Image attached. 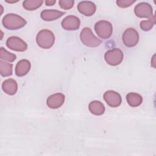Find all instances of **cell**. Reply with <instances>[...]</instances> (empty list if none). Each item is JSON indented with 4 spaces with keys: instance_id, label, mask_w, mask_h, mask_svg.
<instances>
[{
    "instance_id": "44dd1931",
    "label": "cell",
    "mask_w": 156,
    "mask_h": 156,
    "mask_svg": "<svg viewBox=\"0 0 156 156\" xmlns=\"http://www.w3.org/2000/svg\"><path fill=\"white\" fill-rule=\"evenodd\" d=\"M155 24V17L154 15L152 17L149 18L148 20H143L140 23L141 29L144 31L150 30Z\"/></svg>"
},
{
    "instance_id": "8992f818",
    "label": "cell",
    "mask_w": 156,
    "mask_h": 156,
    "mask_svg": "<svg viewBox=\"0 0 156 156\" xmlns=\"http://www.w3.org/2000/svg\"><path fill=\"white\" fill-rule=\"evenodd\" d=\"M122 39L126 46L129 48L134 47L139 41L138 32L133 28H128L124 32Z\"/></svg>"
},
{
    "instance_id": "ac0fdd59",
    "label": "cell",
    "mask_w": 156,
    "mask_h": 156,
    "mask_svg": "<svg viewBox=\"0 0 156 156\" xmlns=\"http://www.w3.org/2000/svg\"><path fill=\"white\" fill-rule=\"evenodd\" d=\"M43 3L42 0H26L23 1V6L27 10H35L40 7Z\"/></svg>"
},
{
    "instance_id": "8fae6325",
    "label": "cell",
    "mask_w": 156,
    "mask_h": 156,
    "mask_svg": "<svg viewBox=\"0 0 156 156\" xmlns=\"http://www.w3.org/2000/svg\"><path fill=\"white\" fill-rule=\"evenodd\" d=\"M65 96L61 93H57L49 96L46 100L47 105L52 109L60 107L64 103Z\"/></svg>"
},
{
    "instance_id": "e0dca14e",
    "label": "cell",
    "mask_w": 156,
    "mask_h": 156,
    "mask_svg": "<svg viewBox=\"0 0 156 156\" xmlns=\"http://www.w3.org/2000/svg\"><path fill=\"white\" fill-rule=\"evenodd\" d=\"M126 100L130 107H136L141 104L143 102V98L138 93L130 92L126 95Z\"/></svg>"
},
{
    "instance_id": "9c48e42d",
    "label": "cell",
    "mask_w": 156,
    "mask_h": 156,
    "mask_svg": "<svg viewBox=\"0 0 156 156\" xmlns=\"http://www.w3.org/2000/svg\"><path fill=\"white\" fill-rule=\"evenodd\" d=\"M103 98L107 105L111 107H117L119 106L122 102L121 95L118 92L113 90L105 91L103 95Z\"/></svg>"
},
{
    "instance_id": "3957f363",
    "label": "cell",
    "mask_w": 156,
    "mask_h": 156,
    "mask_svg": "<svg viewBox=\"0 0 156 156\" xmlns=\"http://www.w3.org/2000/svg\"><path fill=\"white\" fill-rule=\"evenodd\" d=\"M80 39L83 44L90 48L99 46L101 44V40L97 38L90 27H84L80 34Z\"/></svg>"
},
{
    "instance_id": "d6986e66",
    "label": "cell",
    "mask_w": 156,
    "mask_h": 156,
    "mask_svg": "<svg viewBox=\"0 0 156 156\" xmlns=\"http://www.w3.org/2000/svg\"><path fill=\"white\" fill-rule=\"evenodd\" d=\"M13 72V65L12 63H9L0 60V73L2 77H7L10 76L12 74Z\"/></svg>"
},
{
    "instance_id": "603a6c76",
    "label": "cell",
    "mask_w": 156,
    "mask_h": 156,
    "mask_svg": "<svg viewBox=\"0 0 156 156\" xmlns=\"http://www.w3.org/2000/svg\"><path fill=\"white\" fill-rule=\"evenodd\" d=\"M134 2H135V1L132 0H118L116 2L117 5L121 8L129 7Z\"/></svg>"
},
{
    "instance_id": "5bb4252c",
    "label": "cell",
    "mask_w": 156,
    "mask_h": 156,
    "mask_svg": "<svg viewBox=\"0 0 156 156\" xmlns=\"http://www.w3.org/2000/svg\"><path fill=\"white\" fill-rule=\"evenodd\" d=\"M65 13V12L57 10L46 9L41 12L40 16L43 20L46 21H51L60 18Z\"/></svg>"
},
{
    "instance_id": "9a60e30c",
    "label": "cell",
    "mask_w": 156,
    "mask_h": 156,
    "mask_svg": "<svg viewBox=\"0 0 156 156\" xmlns=\"http://www.w3.org/2000/svg\"><path fill=\"white\" fill-rule=\"evenodd\" d=\"M2 88L6 94L14 95L18 90V83L13 79H8L2 82Z\"/></svg>"
},
{
    "instance_id": "cb8c5ba5",
    "label": "cell",
    "mask_w": 156,
    "mask_h": 156,
    "mask_svg": "<svg viewBox=\"0 0 156 156\" xmlns=\"http://www.w3.org/2000/svg\"><path fill=\"white\" fill-rule=\"evenodd\" d=\"M56 2V1L55 0H51V1H45V4L46 5L48 6H51V5H54L55 3Z\"/></svg>"
},
{
    "instance_id": "30bf717a",
    "label": "cell",
    "mask_w": 156,
    "mask_h": 156,
    "mask_svg": "<svg viewBox=\"0 0 156 156\" xmlns=\"http://www.w3.org/2000/svg\"><path fill=\"white\" fill-rule=\"evenodd\" d=\"M62 27L67 30H76L80 26L79 18L74 15H68L63 18L61 23Z\"/></svg>"
},
{
    "instance_id": "ffe728a7",
    "label": "cell",
    "mask_w": 156,
    "mask_h": 156,
    "mask_svg": "<svg viewBox=\"0 0 156 156\" xmlns=\"http://www.w3.org/2000/svg\"><path fill=\"white\" fill-rule=\"evenodd\" d=\"M0 58L2 60H4L9 62H13L16 60V56L15 54L9 52L3 47H1L0 48Z\"/></svg>"
},
{
    "instance_id": "5b68a950",
    "label": "cell",
    "mask_w": 156,
    "mask_h": 156,
    "mask_svg": "<svg viewBox=\"0 0 156 156\" xmlns=\"http://www.w3.org/2000/svg\"><path fill=\"white\" fill-rule=\"evenodd\" d=\"M104 59L111 66L118 65L123 60V52L119 48H113L105 52Z\"/></svg>"
},
{
    "instance_id": "7c38bea8",
    "label": "cell",
    "mask_w": 156,
    "mask_h": 156,
    "mask_svg": "<svg viewBox=\"0 0 156 156\" xmlns=\"http://www.w3.org/2000/svg\"><path fill=\"white\" fill-rule=\"evenodd\" d=\"M77 10L80 13L85 16H90L95 13L96 6L95 4L91 1H83L78 4Z\"/></svg>"
},
{
    "instance_id": "2e32d148",
    "label": "cell",
    "mask_w": 156,
    "mask_h": 156,
    "mask_svg": "<svg viewBox=\"0 0 156 156\" xmlns=\"http://www.w3.org/2000/svg\"><path fill=\"white\" fill-rule=\"evenodd\" d=\"M90 112L94 115H102L104 113L105 108L104 105L99 101H93L88 105Z\"/></svg>"
},
{
    "instance_id": "277c9868",
    "label": "cell",
    "mask_w": 156,
    "mask_h": 156,
    "mask_svg": "<svg viewBox=\"0 0 156 156\" xmlns=\"http://www.w3.org/2000/svg\"><path fill=\"white\" fill-rule=\"evenodd\" d=\"M94 30L98 35L102 39L110 38L113 32L111 23L106 20H100L95 23Z\"/></svg>"
},
{
    "instance_id": "4fadbf2b",
    "label": "cell",
    "mask_w": 156,
    "mask_h": 156,
    "mask_svg": "<svg viewBox=\"0 0 156 156\" xmlns=\"http://www.w3.org/2000/svg\"><path fill=\"white\" fill-rule=\"evenodd\" d=\"M31 65L30 62L26 59L20 60L15 66V74L18 77L26 75L30 69Z\"/></svg>"
},
{
    "instance_id": "ba28073f",
    "label": "cell",
    "mask_w": 156,
    "mask_h": 156,
    "mask_svg": "<svg viewBox=\"0 0 156 156\" xmlns=\"http://www.w3.org/2000/svg\"><path fill=\"white\" fill-rule=\"evenodd\" d=\"M134 13L139 18H151L154 16L152 6L145 2L138 4L134 8Z\"/></svg>"
},
{
    "instance_id": "6da1fadb",
    "label": "cell",
    "mask_w": 156,
    "mask_h": 156,
    "mask_svg": "<svg viewBox=\"0 0 156 156\" xmlns=\"http://www.w3.org/2000/svg\"><path fill=\"white\" fill-rule=\"evenodd\" d=\"M2 23L5 28L9 30H17L24 27L27 21L21 16L14 13H7L5 15Z\"/></svg>"
},
{
    "instance_id": "52a82bcc",
    "label": "cell",
    "mask_w": 156,
    "mask_h": 156,
    "mask_svg": "<svg viewBox=\"0 0 156 156\" xmlns=\"http://www.w3.org/2000/svg\"><path fill=\"white\" fill-rule=\"evenodd\" d=\"M6 46L10 49L17 52H24L27 49V43L16 36H12L7 38Z\"/></svg>"
},
{
    "instance_id": "7402d4cb",
    "label": "cell",
    "mask_w": 156,
    "mask_h": 156,
    "mask_svg": "<svg viewBox=\"0 0 156 156\" xmlns=\"http://www.w3.org/2000/svg\"><path fill=\"white\" fill-rule=\"evenodd\" d=\"M58 3L62 9L69 10L73 7L74 1L73 0H60Z\"/></svg>"
},
{
    "instance_id": "7a4b0ae2",
    "label": "cell",
    "mask_w": 156,
    "mask_h": 156,
    "mask_svg": "<svg viewBox=\"0 0 156 156\" xmlns=\"http://www.w3.org/2000/svg\"><path fill=\"white\" fill-rule=\"evenodd\" d=\"M36 41L39 47L43 49H49L54 44L55 36L52 31L48 29H42L37 35Z\"/></svg>"
}]
</instances>
